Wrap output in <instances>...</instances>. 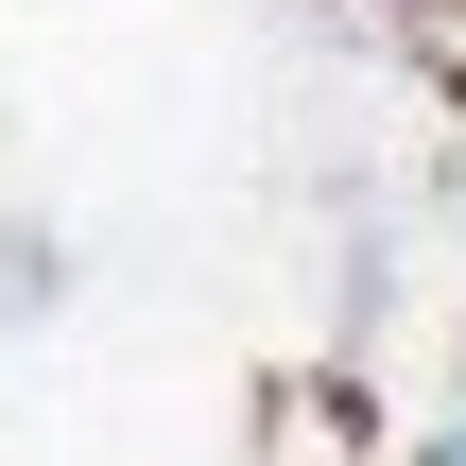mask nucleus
Wrapping results in <instances>:
<instances>
[{
  "label": "nucleus",
  "instance_id": "obj_1",
  "mask_svg": "<svg viewBox=\"0 0 466 466\" xmlns=\"http://www.w3.org/2000/svg\"><path fill=\"white\" fill-rule=\"evenodd\" d=\"M398 466H466V415H450V432H415V450H398Z\"/></svg>",
  "mask_w": 466,
  "mask_h": 466
}]
</instances>
